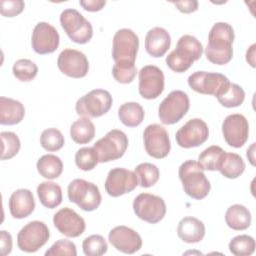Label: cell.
Listing matches in <instances>:
<instances>
[{
	"label": "cell",
	"instance_id": "obj_18",
	"mask_svg": "<svg viewBox=\"0 0 256 256\" xmlns=\"http://www.w3.org/2000/svg\"><path fill=\"white\" fill-rule=\"evenodd\" d=\"M222 133L226 143L234 148L242 147L249 136V124L242 114H230L222 123Z\"/></svg>",
	"mask_w": 256,
	"mask_h": 256
},
{
	"label": "cell",
	"instance_id": "obj_15",
	"mask_svg": "<svg viewBox=\"0 0 256 256\" xmlns=\"http://www.w3.org/2000/svg\"><path fill=\"white\" fill-rule=\"evenodd\" d=\"M137 185L138 179L135 172L122 167L111 169L105 180V190L112 197H119L130 193Z\"/></svg>",
	"mask_w": 256,
	"mask_h": 256
},
{
	"label": "cell",
	"instance_id": "obj_30",
	"mask_svg": "<svg viewBox=\"0 0 256 256\" xmlns=\"http://www.w3.org/2000/svg\"><path fill=\"white\" fill-rule=\"evenodd\" d=\"M70 136L77 144H87L95 136V126L89 118H79L70 127Z\"/></svg>",
	"mask_w": 256,
	"mask_h": 256
},
{
	"label": "cell",
	"instance_id": "obj_13",
	"mask_svg": "<svg viewBox=\"0 0 256 256\" xmlns=\"http://www.w3.org/2000/svg\"><path fill=\"white\" fill-rule=\"evenodd\" d=\"M144 147L147 154L156 159L165 158L171 148L167 130L160 124H150L143 132Z\"/></svg>",
	"mask_w": 256,
	"mask_h": 256
},
{
	"label": "cell",
	"instance_id": "obj_37",
	"mask_svg": "<svg viewBox=\"0 0 256 256\" xmlns=\"http://www.w3.org/2000/svg\"><path fill=\"white\" fill-rule=\"evenodd\" d=\"M2 142L1 160H7L13 158L20 150L21 143L19 137L10 131H3L0 133Z\"/></svg>",
	"mask_w": 256,
	"mask_h": 256
},
{
	"label": "cell",
	"instance_id": "obj_46",
	"mask_svg": "<svg viewBox=\"0 0 256 256\" xmlns=\"http://www.w3.org/2000/svg\"><path fill=\"white\" fill-rule=\"evenodd\" d=\"M79 4L89 12H96L101 10L105 4L106 1L104 0H86V1H79Z\"/></svg>",
	"mask_w": 256,
	"mask_h": 256
},
{
	"label": "cell",
	"instance_id": "obj_45",
	"mask_svg": "<svg viewBox=\"0 0 256 256\" xmlns=\"http://www.w3.org/2000/svg\"><path fill=\"white\" fill-rule=\"evenodd\" d=\"M173 4L182 13H192L198 9V1L196 0L173 2Z\"/></svg>",
	"mask_w": 256,
	"mask_h": 256
},
{
	"label": "cell",
	"instance_id": "obj_7",
	"mask_svg": "<svg viewBox=\"0 0 256 256\" xmlns=\"http://www.w3.org/2000/svg\"><path fill=\"white\" fill-rule=\"evenodd\" d=\"M112 103V96L107 90L94 89L77 100L75 110L79 116L96 118L106 114Z\"/></svg>",
	"mask_w": 256,
	"mask_h": 256
},
{
	"label": "cell",
	"instance_id": "obj_1",
	"mask_svg": "<svg viewBox=\"0 0 256 256\" xmlns=\"http://www.w3.org/2000/svg\"><path fill=\"white\" fill-rule=\"evenodd\" d=\"M234 30L226 22H217L210 29L205 56L208 61L217 65H224L233 57Z\"/></svg>",
	"mask_w": 256,
	"mask_h": 256
},
{
	"label": "cell",
	"instance_id": "obj_20",
	"mask_svg": "<svg viewBox=\"0 0 256 256\" xmlns=\"http://www.w3.org/2000/svg\"><path fill=\"white\" fill-rule=\"evenodd\" d=\"M108 240L118 251L125 254H134L142 247L141 236L127 226H116L109 232Z\"/></svg>",
	"mask_w": 256,
	"mask_h": 256
},
{
	"label": "cell",
	"instance_id": "obj_34",
	"mask_svg": "<svg viewBox=\"0 0 256 256\" xmlns=\"http://www.w3.org/2000/svg\"><path fill=\"white\" fill-rule=\"evenodd\" d=\"M135 174L138 179V184L143 188H149L157 183L160 172L156 165L152 163H141L135 168Z\"/></svg>",
	"mask_w": 256,
	"mask_h": 256
},
{
	"label": "cell",
	"instance_id": "obj_4",
	"mask_svg": "<svg viewBox=\"0 0 256 256\" xmlns=\"http://www.w3.org/2000/svg\"><path fill=\"white\" fill-rule=\"evenodd\" d=\"M67 195L70 202L87 212L96 210L102 201L98 186L84 179L72 180L68 185Z\"/></svg>",
	"mask_w": 256,
	"mask_h": 256
},
{
	"label": "cell",
	"instance_id": "obj_6",
	"mask_svg": "<svg viewBox=\"0 0 256 256\" xmlns=\"http://www.w3.org/2000/svg\"><path fill=\"white\" fill-rule=\"evenodd\" d=\"M128 147L127 135L118 129L110 130L104 137L93 145L100 163L110 162L121 158Z\"/></svg>",
	"mask_w": 256,
	"mask_h": 256
},
{
	"label": "cell",
	"instance_id": "obj_21",
	"mask_svg": "<svg viewBox=\"0 0 256 256\" xmlns=\"http://www.w3.org/2000/svg\"><path fill=\"white\" fill-rule=\"evenodd\" d=\"M53 223L61 234L70 238L79 237L86 228L84 219L68 207L62 208L54 214Z\"/></svg>",
	"mask_w": 256,
	"mask_h": 256
},
{
	"label": "cell",
	"instance_id": "obj_47",
	"mask_svg": "<svg viewBox=\"0 0 256 256\" xmlns=\"http://www.w3.org/2000/svg\"><path fill=\"white\" fill-rule=\"evenodd\" d=\"M255 47H256V45L255 44H252L249 48H248V50H247V52H246V61L250 64V66L251 67H255Z\"/></svg>",
	"mask_w": 256,
	"mask_h": 256
},
{
	"label": "cell",
	"instance_id": "obj_9",
	"mask_svg": "<svg viewBox=\"0 0 256 256\" xmlns=\"http://www.w3.org/2000/svg\"><path fill=\"white\" fill-rule=\"evenodd\" d=\"M190 100L188 95L181 90H174L165 97L158 108L160 121L165 125L179 122L188 112Z\"/></svg>",
	"mask_w": 256,
	"mask_h": 256
},
{
	"label": "cell",
	"instance_id": "obj_42",
	"mask_svg": "<svg viewBox=\"0 0 256 256\" xmlns=\"http://www.w3.org/2000/svg\"><path fill=\"white\" fill-rule=\"evenodd\" d=\"M46 256H58V255H67V256H76L77 250L75 244L67 239H59L56 241L46 252Z\"/></svg>",
	"mask_w": 256,
	"mask_h": 256
},
{
	"label": "cell",
	"instance_id": "obj_28",
	"mask_svg": "<svg viewBox=\"0 0 256 256\" xmlns=\"http://www.w3.org/2000/svg\"><path fill=\"white\" fill-rule=\"evenodd\" d=\"M245 170V162L242 157L236 153L224 152L218 171L226 178H238Z\"/></svg>",
	"mask_w": 256,
	"mask_h": 256
},
{
	"label": "cell",
	"instance_id": "obj_16",
	"mask_svg": "<svg viewBox=\"0 0 256 256\" xmlns=\"http://www.w3.org/2000/svg\"><path fill=\"white\" fill-rule=\"evenodd\" d=\"M163 71L155 65H146L139 71V94L144 99L159 97L165 85Z\"/></svg>",
	"mask_w": 256,
	"mask_h": 256
},
{
	"label": "cell",
	"instance_id": "obj_3",
	"mask_svg": "<svg viewBox=\"0 0 256 256\" xmlns=\"http://www.w3.org/2000/svg\"><path fill=\"white\" fill-rule=\"evenodd\" d=\"M184 192L196 200L204 199L210 192L211 185L204 174V169L195 160L183 162L178 170Z\"/></svg>",
	"mask_w": 256,
	"mask_h": 256
},
{
	"label": "cell",
	"instance_id": "obj_2",
	"mask_svg": "<svg viewBox=\"0 0 256 256\" xmlns=\"http://www.w3.org/2000/svg\"><path fill=\"white\" fill-rule=\"evenodd\" d=\"M203 53L200 41L192 35H183L177 41L176 48L166 57L167 66L174 72L187 71L194 61L199 60Z\"/></svg>",
	"mask_w": 256,
	"mask_h": 256
},
{
	"label": "cell",
	"instance_id": "obj_39",
	"mask_svg": "<svg viewBox=\"0 0 256 256\" xmlns=\"http://www.w3.org/2000/svg\"><path fill=\"white\" fill-rule=\"evenodd\" d=\"M82 249L86 256H101L107 252L108 245L103 236L94 234L83 240Z\"/></svg>",
	"mask_w": 256,
	"mask_h": 256
},
{
	"label": "cell",
	"instance_id": "obj_44",
	"mask_svg": "<svg viewBox=\"0 0 256 256\" xmlns=\"http://www.w3.org/2000/svg\"><path fill=\"white\" fill-rule=\"evenodd\" d=\"M0 248L3 256L9 254L12 250V236L5 230L0 231Z\"/></svg>",
	"mask_w": 256,
	"mask_h": 256
},
{
	"label": "cell",
	"instance_id": "obj_41",
	"mask_svg": "<svg viewBox=\"0 0 256 256\" xmlns=\"http://www.w3.org/2000/svg\"><path fill=\"white\" fill-rule=\"evenodd\" d=\"M137 74L135 64H117L112 67V75L114 79L122 84L131 83Z\"/></svg>",
	"mask_w": 256,
	"mask_h": 256
},
{
	"label": "cell",
	"instance_id": "obj_35",
	"mask_svg": "<svg viewBox=\"0 0 256 256\" xmlns=\"http://www.w3.org/2000/svg\"><path fill=\"white\" fill-rule=\"evenodd\" d=\"M228 248L235 256H250L255 251V240L253 237L246 234L238 235L232 238Z\"/></svg>",
	"mask_w": 256,
	"mask_h": 256
},
{
	"label": "cell",
	"instance_id": "obj_12",
	"mask_svg": "<svg viewBox=\"0 0 256 256\" xmlns=\"http://www.w3.org/2000/svg\"><path fill=\"white\" fill-rule=\"evenodd\" d=\"M229 83L230 81L225 75L216 72L196 71L188 77V85L192 90L215 97L221 94Z\"/></svg>",
	"mask_w": 256,
	"mask_h": 256
},
{
	"label": "cell",
	"instance_id": "obj_23",
	"mask_svg": "<svg viewBox=\"0 0 256 256\" xmlns=\"http://www.w3.org/2000/svg\"><path fill=\"white\" fill-rule=\"evenodd\" d=\"M171 37L168 31L162 27L150 29L145 37V49L147 53L154 57H162L170 48Z\"/></svg>",
	"mask_w": 256,
	"mask_h": 256
},
{
	"label": "cell",
	"instance_id": "obj_27",
	"mask_svg": "<svg viewBox=\"0 0 256 256\" xmlns=\"http://www.w3.org/2000/svg\"><path fill=\"white\" fill-rule=\"evenodd\" d=\"M37 195L41 204L49 209H54L62 202V189L52 181H44L37 187Z\"/></svg>",
	"mask_w": 256,
	"mask_h": 256
},
{
	"label": "cell",
	"instance_id": "obj_8",
	"mask_svg": "<svg viewBox=\"0 0 256 256\" xmlns=\"http://www.w3.org/2000/svg\"><path fill=\"white\" fill-rule=\"evenodd\" d=\"M139 48V38L128 28L119 29L113 37L112 57L117 64H135Z\"/></svg>",
	"mask_w": 256,
	"mask_h": 256
},
{
	"label": "cell",
	"instance_id": "obj_10",
	"mask_svg": "<svg viewBox=\"0 0 256 256\" xmlns=\"http://www.w3.org/2000/svg\"><path fill=\"white\" fill-rule=\"evenodd\" d=\"M50 237L47 225L41 221L27 223L17 234V245L21 251L34 253L43 247Z\"/></svg>",
	"mask_w": 256,
	"mask_h": 256
},
{
	"label": "cell",
	"instance_id": "obj_29",
	"mask_svg": "<svg viewBox=\"0 0 256 256\" xmlns=\"http://www.w3.org/2000/svg\"><path fill=\"white\" fill-rule=\"evenodd\" d=\"M145 112L137 102H126L118 109L119 120L127 127H136L144 120Z\"/></svg>",
	"mask_w": 256,
	"mask_h": 256
},
{
	"label": "cell",
	"instance_id": "obj_32",
	"mask_svg": "<svg viewBox=\"0 0 256 256\" xmlns=\"http://www.w3.org/2000/svg\"><path fill=\"white\" fill-rule=\"evenodd\" d=\"M219 103L227 108L240 106L245 99V91L241 86L235 83H229L224 91L216 97Z\"/></svg>",
	"mask_w": 256,
	"mask_h": 256
},
{
	"label": "cell",
	"instance_id": "obj_38",
	"mask_svg": "<svg viewBox=\"0 0 256 256\" xmlns=\"http://www.w3.org/2000/svg\"><path fill=\"white\" fill-rule=\"evenodd\" d=\"M64 141L63 134L56 128L45 129L40 136L41 146L50 152L60 150L64 145Z\"/></svg>",
	"mask_w": 256,
	"mask_h": 256
},
{
	"label": "cell",
	"instance_id": "obj_22",
	"mask_svg": "<svg viewBox=\"0 0 256 256\" xmlns=\"http://www.w3.org/2000/svg\"><path fill=\"white\" fill-rule=\"evenodd\" d=\"M8 205L12 217L16 219L26 218L34 211V196L29 189H18L11 194Z\"/></svg>",
	"mask_w": 256,
	"mask_h": 256
},
{
	"label": "cell",
	"instance_id": "obj_40",
	"mask_svg": "<svg viewBox=\"0 0 256 256\" xmlns=\"http://www.w3.org/2000/svg\"><path fill=\"white\" fill-rule=\"evenodd\" d=\"M75 163L83 171H90L99 163L98 156L93 147H82L75 154Z\"/></svg>",
	"mask_w": 256,
	"mask_h": 256
},
{
	"label": "cell",
	"instance_id": "obj_36",
	"mask_svg": "<svg viewBox=\"0 0 256 256\" xmlns=\"http://www.w3.org/2000/svg\"><path fill=\"white\" fill-rule=\"evenodd\" d=\"M13 75L22 82H28L33 80L37 73V65L30 59H19L17 60L12 67Z\"/></svg>",
	"mask_w": 256,
	"mask_h": 256
},
{
	"label": "cell",
	"instance_id": "obj_24",
	"mask_svg": "<svg viewBox=\"0 0 256 256\" xmlns=\"http://www.w3.org/2000/svg\"><path fill=\"white\" fill-rule=\"evenodd\" d=\"M178 237L186 243H197L205 236V225L199 219L187 216L180 220L177 226Z\"/></svg>",
	"mask_w": 256,
	"mask_h": 256
},
{
	"label": "cell",
	"instance_id": "obj_11",
	"mask_svg": "<svg viewBox=\"0 0 256 256\" xmlns=\"http://www.w3.org/2000/svg\"><path fill=\"white\" fill-rule=\"evenodd\" d=\"M133 210L138 218L155 224L160 222L166 214L165 201L157 195L141 193L133 201Z\"/></svg>",
	"mask_w": 256,
	"mask_h": 256
},
{
	"label": "cell",
	"instance_id": "obj_26",
	"mask_svg": "<svg viewBox=\"0 0 256 256\" xmlns=\"http://www.w3.org/2000/svg\"><path fill=\"white\" fill-rule=\"evenodd\" d=\"M251 213L244 205H231L225 213V222L233 230H246L251 225Z\"/></svg>",
	"mask_w": 256,
	"mask_h": 256
},
{
	"label": "cell",
	"instance_id": "obj_33",
	"mask_svg": "<svg viewBox=\"0 0 256 256\" xmlns=\"http://www.w3.org/2000/svg\"><path fill=\"white\" fill-rule=\"evenodd\" d=\"M224 152L220 146L212 145L199 154L198 162L204 170L218 171Z\"/></svg>",
	"mask_w": 256,
	"mask_h": 256
},
{
	"label": "cell",
	"instance_id": "obj_25",
	"mask_svg": "<svg viewBox=\"0 0 256 256\" xmlns=\"http://www.w3.org/2000/svg\"><path fill=\"white\" fill-rule=\"evenodd\" d=\"M25 115V108L20 101L0 97V124L15 125L20 123Z\"/></svg>",
	"mask_w": 256,
	"mask_h": 256
},
{
	"label": "cell",
	"instance_id": "obj_5",
	"mask_svg": "<svg viewBox=\"0 0 256 256\" xmlns=\"http://www.w3.org/2000/svg\"><path fill=\"white\" fill-rule=\"evenodd\" d=\"M60 24L71 41L86 44L93 36L91 23L76 9H65L60 15Z\"/></svg>",
	"mask_w": 256,
	"mask_h": 256
},
{
	"label": "cell",
	"instance_id": "obj_14",
	"mask_svg": "<svg viewBox=\"0 0 256 256\" xmlns=\"http://www.w3.org/2000/svg\"><path fill=\"white\" fill-rule=\"evenodd\" d=\"M209 137V129L205 121L193 118L180 127L175 135L177 144L182 148L198 147L205 143Z\"/></svg>",
	"mask_w": 256,
	"mask_h": 256
},
{
	"label": "cell",
	"instance_id": "obj_19",
	"mask_svg": "<svg viewBox=\"0 0 256 256\" xmlns=\"http://www.w3.org/2000/svg\"><path fill=\"white\" fill-rule=\"evenodd\" d=\"M59 42V33L54 26L47 22H39L35 25L31 44L36 53L40 55L52 53L58 48Z\"/></svg>",
	"mask_w": 256,
	"mask_h": 256
},
{
	"label": "cell",
	"instance_id": "obj_17",
	"mask_svg": "<svg viewBox=\"0 0 256 256\" xmlns=\"http://www.w3.org/2000/svg\"><path fill=\"white\" fill-rule=\"evenodd\" d=\"M59 70L71 78H83L89 70V62L84 53L79 50L67 48L61 51L57 59Z\"/></svg>",
	"mask_w": 256,
	"mask_h": 256
},
{
	"label": "cell",
	"instance_id": "obj_31",
	"mask_svg": "<svg viewBox=\"0 0 256 256\" xmlns=\"http://www.w3.org/2000/svg\"><path fill=\"white\" fill-rule=\"evenodd\" d=\"M38 173L46 179H56L63 171L62 160L54 154H45L41 156L36 164Z\"/></svg>",
	"mask_w": 256,
	"mask_h": 256
},
{
	"label": "cell",
	"instance_id": "obj_43",
	"mask_svg": "<svg viewBox=\"0 0 256 256\" xmlns=\"http://www.w3.org/2000/svg\"><path fill=\"white\" fill-rule=\"evenodd\" d=\"M25 3L22 0H2L0 1V12L5 17H14L24 9Z\"/></svg>",
	"mask_w": 256,
	"mask_h": 256
},
{
	"label": "cell",
	"instance_id": "obj_48",
	"mask_svg": "<svg viewBox=\"0 0 256 256\" xmlns=\"http://www.w3.org/2000/svg\"><path fill=\"white\" fill-rule=\"evenodd\" d=\"M254 148H255V143H252V145L247 149V158L249 159L250 163L254 166L255 163H254V160H255V157H254Z\"/></svg>",
	"mask_w": 256,
	"mask_h": 256
}]
</instances>
